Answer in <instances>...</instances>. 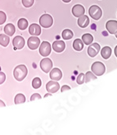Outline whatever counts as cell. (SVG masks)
Listing matches in <instances>:
<instances>
[{"instance_id": "6da1fadb", "label": "cell", "mask_w": 117, "mask_h": 135, "mask_svg": "<svg viewBox=\"0 0 117 135\" xmlns=\"http://www.w3.org/2000/svg\"><path fill=\"white\" fill-rule=\"evenodd\" d=\"M27 73H28L27 68L23 64L17 66L14 69V71H13V75H14V78H16V80L19 81V82L22 81L27 76Z\"/></svg>"}, {"instance_id": "7a4b0ae2", "label": "cell", "mask_w": 117, "mask_h": 135, "mask_svg": "<svg viewBox=\"0 0 117 135\" xmlns=\"http://www.w3.org/2000/svg\"><path fill=\"white\" fill-rule=\"evenodd\" d=\"M91 69L96 76H102L106 72V67L101 62H95L92 64Z\"/></svg>"}, {"instance_id": "3957f363", "label": "cell", "mask_w": 117, "mask_h": 135, "mask_svg": "<svg viewBox=\"0 0 117 135\" xmlns=\"http://www.w3.org/2000/svg\"><path fill=\"white\" fill-rule=\"evenodd\" d=\"M39 23L42 27H44V28L51 27L53 23L52 17L49 14H44L39 18Z\"/></svg>"}, {"instance_id": "277c9868", "label": "cell", "mask_w": 117, "mask_h": 135, "mask_svg": "<svg viewBox=\"0 0 117 135\" xmlns=\"http://www.w3.org/2000/svg\"><path fill=\"white\" fill-rule=\"evenodd\" d=\"M88 12H89L90 17L94 20H99L102 17V9L97 5L91 6L90 8H89Z\"/></svg>"}, {"instance_id": "5b68a950", "label": "cell", "mask_w": 117, "mask_h": 135, "mask_svg": "<svg viewBox=\"0 0 117 135\" xmlns=\"http://www.w3.org/2000/svg\"><path fill=\"white\" fill-rule=\"evenodd\" d=\"M50 53H51V45L49 44V42L43 41L39 47V54L42 56L47 57V55H50Z\"/></svg>"}, {"instance_id": "8992f818", "label": "cell", "mask_w": 117, "mask_h": 135, "mask_svg": "<svg viewBox=\"0 0 117 135\" xmlns=\"http://www.w3.org/2000/svg\"><path fill=\"white\" fill-rule=\"evenodd\" d=\"M40 68L44 73H49L52 68V62L50 59L45 58L40 61Z\"/></svg>"}, {"instance_id": "52a82bcc", "label": "cell", "mask_w": 117, "mask_h": 135, "mask_svg": "<svg viewBox=\"0 0 117 135\" xmlns=\"http://www.w3.org/2000/svg\"><path fill=\"white\" fill-rule=\"evenodd\" d=\"M27 45H28V47L30 50H36L38 47H39L40 40L38 37H36L35 36H33L28 39Z\"/></svg>"}, {"instance_id": "ba28073f", "label": "cell", "mask_w": 117, "mask_h": 135, "mask_svg": "<svg viewBox=\"0 0 117 135\" xmlns=\"http://www.w3.org/2000/svg\"><path fill=\"white\" fill-rule=\"evenodd\" d=\"M101 50V46L98 43H93V45H89L88 48V54L90 57H95L98 55Z\"/></svg>"}, {"instance_id": "9c48e42d", "label": "cell", "mask_w": 117, "mask_h": 135, "mask_svg": "<svg viewBox=\"0 0 117 135\" xmlns=\"http://www.w3.org/2000/svg\"><path fill=\"white\" fill-rule=\"evenodd\" d=\"M12 44L15 50H22L25 45V40L22 36H17L13 39Z\"/></svg>"}, {"instance_id": "30bf717a", "label": "cell", "mask_w": 117, "mask_h": 135, "mask_svg": "<svg viewBox=\"0 0 117 135\" xmlns=\"http://www.w3.org/2000/svg\"><path fill=\"white\" fill-rule=\"evenodd\" d=\"M46 89L49 93H56L60 89V85L57 82H55L52 80L47 83Z\"/></svg>"}, {"instance_id": "8fae6325", "label": "cell", "mask_w": 117, "mask_h": 135, "mask_svg": "<svg viewBox=\"0 0 117 135\" xmlns=\"http://www.w3.org/2000/svg\"><path fill=\"white\" fill-rule=\"evenodd\" d=\"M106 27L110 34H115L117 31V21L110 20V21L107 22Z\"/></svg>"}, {"instance_id": "7c38bea8", "label": "cell", "mask_w": 117, "mask_h": 135, "mask_svg": "<svg viewBox=\"0 0 117 135\" xmlns=\"http://www.w3.org/2000/svg\"><path fill=\"white\" fill-rule=\"evenodd\" d=\"M84 12H85L84 8L82 5H79V4L75 5L72 8V14L76 17H79L80 16L84 15Z\"/></svg>"}, {"instance_id": "4fadbf2b", "label": "cell", "mask_w": 117, "mask_h": 135, "mask_svg": "<svg viewBox=\"0 0 117 135\" xmlns=\"http://www.w3.org/2000/svg\"><path fill=\"white\" fill-rule=\"evenodd\" d=\"M52 48L54 51H56L57 53H61L65 50L66 44L62 40H56V41H54L52 44Z\"/></svg>"}, {"instance_id": "5bb4252c", "label": "cell", "mask_w": 117, "mask_h": 135, "mask_svg": "<svg viewBox=\"0 0 117 135\" xmlns=\"http://www.w3.org/2000/svg\"><path fill=\"white\" fill-rule=\"evenodd\" d=\"M61 77H62V73L57 68H55L50 72V78L53 81H59Z\"/></svg>"}, {"instance_id": "9a60e30c", "label": "cell", "mask_w": 117, "mask_h": 135, "mask_svg": "<svg viewBox=\"0 0 117 135\" xmlns=\"http://www.w3.org/2000/svg\"><path fill=\"white\" fill-rule=\"evenodd\" d=\"M29 32L31 36H39L41 34V27L38 24H32L29 27Z\"/></svg>"}, {"instance_id": "2e32d148", "label": "cell", "mask_w": 117, "mask_h": 135, "mask_svg": "<svg viewBox=\"0 0 117 135\" xmlns=\"http://www.w3.org/2000/svg\"><path fill=\"white\" fill-rule=\"evenodd\" d=\"M89 24V18L86 15H82L78 19V25L81 28H85Z\"/></svg>"}, {"instance_id": "e0dca14e", "label": "cell", "mask_w": 117, "mask_h": 135, "mask_svg": "<svg viewBox=\"0 0 117 135\" xmlns=\"http://www.w3.org/2000/svg\"><path fill=\"white\" fill-rule=\"evenodd\" d=\"M15 31H16V28H15V26H14V25H13V24L9 23V24L5 26V27H4V32L8 36H13V34L15 33Z\"/></svg>"}, {"instance_id": "ac0fdd59", "label": "cell", "mask_w": 117, "mask_h": 135, "mask_svg": "<svg viewBox=\"0 0 117 135\" xmlns=\"http://www.w3.org/2000/svg\"><path fill=\"white\" fill-rule=\"evenodd\" d=\"M102 57L105 59H108L111 55V49L109 46H106L104 48H102L101 50Z\"/></svg>"}, {"instance_id": "d6986e66", "label": "cell", "mask_w": 117, "mask_h": 135, "mask_svg": "<svg viewBox=\"0 0 117 135\" xmlns=\"http://www.w3.org/2000/svg\"><path fill=\"white\" fill-rule=\"evenodd\" d=\"M73 48L76 51H80V50H83V48H84L83 40H80V39L75 40L74 42H73Z\"/></svg>"}, {"instance_id": "ffe728a7", "label": "cell", "mask_w": 117, "mask_h": 135, "mask_svg": "<svg viewBox=\"0 0 117 135\" xmlns=\"http://www.w3.org/2000/svg\"><path fill=\"white\" fill-rule=\"evenodd\" d=\"M82 40H83V42L85 45H90L93 42V37L91 34L86 33V34H84V35H83V36H82Z\"/></svg>"}, {"instance_id": "44dd1931", "label": "cell", "mask_w": 117, "mask_h": 135, "mask_svg": "<svg viewBox=\"0 0 117 135\" xmlns=\"http://www.w3.org/2000/svg\"><path fill=\"white\" fill-rule=\"evenodd\" d=\"M9 37L8 36V35H4V34H1L0 35V45L3 47L8 46V45L9 44Z\"/></svg>"}, {"instance_id": "7402d4cb", "label": "cell", "mask_w": 117, "mask_h": 135, "mask_svg": "<svg viewBox=\"0 0 117 135\" xmlns=\"http://www.w3.org/2000/svg\"><path fill=\"white\" fill-rule=\"evenodd\" d=\"M17 25H18L19 29L23 31L28 27V22H27V20L25 18H20L17 22Z\"/></svg>"}, {"instance_id": "603a6c76", "label": "cell", "mask_w": 117, "mask_h": 135, "mask_svg": "<svg viewBox=\"0 0 117 135\" xmlns=\"http://www.w3.org/2000/svg\"><path fill=\"white\" fill-rule=\"evenodd\" d=\"M73 36H74V34L72 31L69 29H66L62 31V38L64 40H70L73 37Z\"/></svg>"}, {"instance_id": "cb8c5ba5", "label": "cell", "mask_w": 117, "mask_h": 135, "mask_svg": "<svg viewBox=\"0 0 117 135\" xmlns=\"http://www.w3.org/2000/svg\"><path fill=\"white\" fill-rule=\"evenodd\" d=\"M84 75H85V82L86 83H89V82H91V81L97 79L96 75L92 72H87L86 74H84Z\"/></svg>"}, {"instance_id": "d4e9b609", "label": "cell", "mask_w": 117, "mask_h": 135, "mask_svg": "<svg viewBox=\"0 0 117 135\" xmlns=\"http://www.w3.org/2000/svg\"><path fill=\"white\" fill-rule=\"evenodd\" d=\"M25 101V97L23 94H17L15 97V104H22Z\"/></svg>"}, {"instance_id": "484cf974", "label": "cell", "mask_w": 117, "mask_h": 135, "mask_svg": "<svg viewBox=\"0 0 117 135\" xmlns=\"http://www.w3.org/2000/svg\"><path fill=\"white\" fill-rule=\"evenodd\" d=\"M42 85V82H41V79L39 78H34V80L32 81V86L34 89H38Z\"/></svg>"}, {"instance_id": "4316f807", "label": "cell", "mask_w": 117, "mask_h": 135, "mask_svg": "<svg viewBox=\"0 0 117 135\" xmlns=\"http://www.w3.org/2000/svg\"><path fill=\"white\" fill-rule=\"evenodd\" d=\"M85 82V75L84 73H79L77 78V83L78 84H83Z\"/></svg>"}, {"instance_id": "83f0119b", "label": "cell", "mask_w": 117, "mask_h": 135, "mask_svg": "<svg viewBox=\"0 0 117 135\" xmlns=\"http://www.w3.org/2000/svg\"><path fill=\"white\" fill-rule=\"evenodd\" d=\"M34 0H22V4L25 8H30V7L34 4Z\"/></svg>"}, {"instance_id": "f1b7e54d", "label": "cell", "mask_w": 117, "mask_h": 135, "mask_svg": "<svg viewBox=\"0 0 117 135\" xmlns=\"http://www.w3.org/2000/svg\"><path fill=\"white\" fill-rule=\"evenodd\" d=\"M6 19H7V16L6 14L2 12V11H0V25H2L5 22H6Z\"/></svg>"}, {"instance_id": "f546056e", "label": "cell", "mask_w": 117, "mask_h": 135, "mask_svg": "<svg viewBox=\"0 0 117 135\" xmlns=\"http://www.w3.org/2000/svg\"><path fill=\"white\" fill-rule=\"evenodd\" d=\"M6 80V75L3 72H0V85L3 84Z\"/></svg>"}, {"instance_id": "4dcf8cb0", "label": "cell", "mask_w": 117, "mask_h": 135, "mask_svg": "<svg viewBox=\"0 0 117 135\" xmlns=\"http://www.w3.org/2000/svg\"><path fill=\"white\" fill-rule=\"evenodd\" d=\"M39 99H41V96L39 95V93H34V95H32L31 97H30V100L31 101L35 100H39Z\"/></svg>"}, {"instance_id": "1f68e13d", "label": "cell", "mask_w": 117, "mask_h": 135, "mask_svg": "<svg viewBox=\"0 0 117 135\" xmlns=\"http://www.w3.org/2000/svg\"><path fill=\"white\" fill-rule=\"evenodd\" d=\"M69 90H71V87L67 85H64L63 86H61V92H64L65 91H69Z\"/></svg>"}, {"instance_id": "d6a6232c", "label": "cell", "mask_w": 117, "mask_h": 135, "mask_svg": "<svg viewBox=\"0 0 117 135\" xmlns=\"http://www.w3.org/2000/svg\"><path fill=\"white\" fill-rule=\"evenodd\" d=\"M4 106H5V103L0 100V107H4Z\"/></svg>"}, {"instance_id": "836d02e7", "label": "cell", "mask_w": 117, "mask_h": 135, "mask_svg": "<svg viewBox=\"0 0 117 135\" xmlns=\"http://www.w3.org/2000/svg\"><path fill=\"white\" fill-rule=\"evenodd\" d=\"M115 55L117 57V45L115 46Z\"/></svg>"}, {"instance_id": "e575fe53", "label": "cell", "mask_w": 117, "mask_h": 135, "mask_svg": "<svg viewBox=\"0 0 117 135\" xmlns=\"http://www.w3.org/2000/svg\"><path fill=\"white\" fill-rule=\"evenodd\" d=\"M62 1L64 2V3H70L71 0H62Z\"/></svg>"}, {"instance_id": "d590c367", "label": "cell", "mask_w": 117, "mask_h": 135, "mask_svg": "<svg viewBox=\"0 0 117 135\" xmlns=\"http://www.w3.org/2000/svg\"><path fill=\"white\" fill-rule=\"evenodd\" d=\"M52 96V93H49V94H46V95L44 96V97H50Z\"/></svg>"}, {"instance_id": "8d00e7d4", "label": "cell", "mask_w": 117, "mask_h": 135, "mask_svg": "<svg viewBox=\"0 0 117 135\" xmlns=\"http://www.w3.org/2000/svg\"><path fill=\"white\" fill-rule=\"evenodd\" d=\"M115 36H116V38H117V31H116V33H115Z\"/></svg>"}]
</instances>
